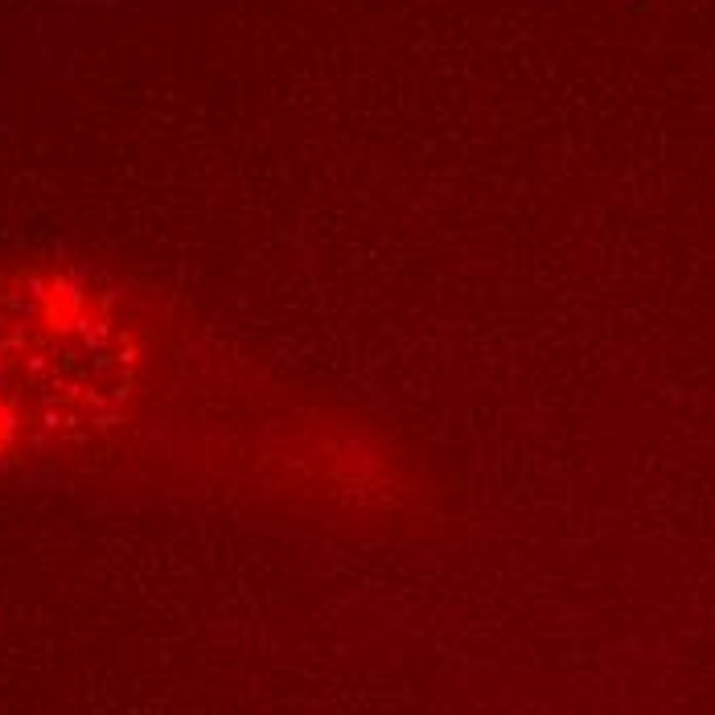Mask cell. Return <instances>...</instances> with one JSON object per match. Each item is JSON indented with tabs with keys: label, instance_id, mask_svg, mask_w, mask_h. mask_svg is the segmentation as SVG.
I'll return each mask as SVG.
<instances>
[{
	"label": "cell",
	"instance_id": "1",
	"mask_svg": "<svg viewBox=\"0 0 715 715\" xmlns=\"http://www.w3.org/2000/svg\"><path fill=\"white\" fill-rule=\"evenodd\" d=\"M144 362L120 292L66 272H0V457L107 432L132 411Z\"/></svg>",
	"mask_w": 715,
	"mask_h": 715
}]
</instances>
